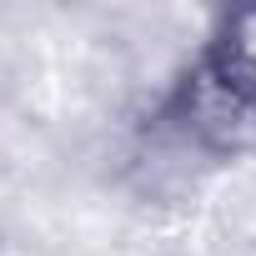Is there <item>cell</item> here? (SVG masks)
<instances>
[{"label":"cell","instance_id":"cell-1","mask_svg":"<svg viewBox=\"0 0 256 256\" xmlns=\"http://www.w3.org/2000/svg\"><path fill=\"white\" fill-rule=\"evenodd\" d=\"M171 136L201 156L256 146V6L231 10L166 100Z\"/></svg>","mask_w":256,"mask_h":256}]
</instances>
